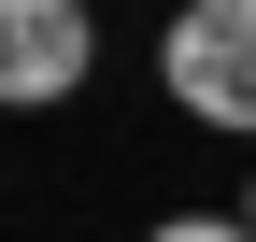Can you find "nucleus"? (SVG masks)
I'll list each match as a JSON object with an SVG mask.
<instances>
[{
	"instance_id": "nucleus-3",
	"label": "nucleus",
	"mask_w": 256,
	"mask_h": 242,
	"mask_svg": "<svg viewBox=\"0 0 256 242\" xmlns=\"http://www.w3.org/2000/svg\"><path fill=\"white\" fill-rule=\"evenodd\" d=\"M156 242H256V228H242V214H171Z\"/></svg>"
},
{
	"instance_id": "nucleus-1",
	"label": "nucleus",
	"mask_w": 256,
	"mask_h": 242,
	"mask_svg": "<svg viewBox=\"0 0 256 242\" xmlns=\"http://www.w3.org/2000/svg\"><path fill=\"white\" fill-rule=\"evenodd\" d=\"M156 72H171V100L200 128H256V0H185Z\"/></svg>"
},
{
	"instance_id": "nucleus-2",
	"label": "nucleus",
	"mask_w": 256,
	"mask_h": 242,
	"mask_svg": "<svg viewBox=\"0 0 256 242\" xmlns=\"http://www.w3.org/2000/svg\"><path fill=\"white\" fill-rule=\"evenodd\" d=\"M100 72V14L86 0H0V114H57Z\"/></svg>"
},
{
	"instance_id": "nucleus-4",
	"label": "nucleus",
	"mask_w": 256,
	"mask_h": 242,
	"mask_svg": "<svg viewBox=\"0 0 256 242\" xmlns=\"http://www.w3.org/2000/svg\"><path fill=\"white\" fill-rule=\"evenodd\" d=\"M242 228H256V186H242Z\"/></svg>"
}]
</instances>
